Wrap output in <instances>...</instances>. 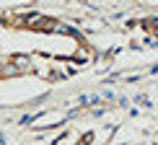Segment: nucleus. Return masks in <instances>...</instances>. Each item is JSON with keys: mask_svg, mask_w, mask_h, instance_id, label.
<instances>
[{"mask_svg": "<svg viewBox=\"0 0 158 145\" xmlns=\"http://www.w3.org/2000/svg\"><path fill=\"white\" fill-rule=\"evenodd\" d=\"M10 65H16V70H18V72H29V70H31V60H29V55H13V57H10Z\"/></svg>", "mask_w": 158, "mask_h": 145, "instance_id": "1", "label": "nucleus"}]
</instances>
